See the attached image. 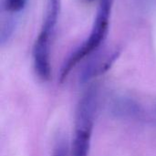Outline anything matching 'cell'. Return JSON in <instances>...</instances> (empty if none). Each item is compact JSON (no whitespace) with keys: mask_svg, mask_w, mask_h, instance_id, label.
<instances>
[{"mask_svg":"<svg viewBox=\"0 0 156 156\" xmlns=\"http://www.w3.org/2000/svg\"><path fill=\"white\" fill-rule=\"evenodd\" d=\"M112 3L113 0H100L97 14L89 37L71 52L60 69L58 77L60 83L66 80L71 70L79 62L97 51L106 39L109 30Z\"/></svg>","mask_w":156,"mask_h":156,"instance_id":"1","label":"cell"},{"mask_svg":"<svg viewBox=\"0 0 156 156\" xmlns=\"http://www.w3.org/2000/svg\"><path fill=\"white\" fill-rule=\"evenodd\" d=\"M98 88L90 86L81 96L75 115V132L70 156H88L98 106Z\"/></svg>","mask_w":156,"mask_h":156,"instance_id":"2","label":"cell"},{"mask_svg":"<svg viewBox=\"0 0 156 156\" xmlns=\"http://www.w3.org/2000/svg\"><path fill=\"white\" fill-rule=\"evenodd\" d=\"M59 10L60 0H48L46 17L33 47L34 69L38 78L43 81L48 80L51 76L50 40L58 22Z\"/></svg>","mask_w":156,"mask_h":156,"instance_id":"3","label":"cell"},{"mask_svg":"<svg viewBox=\"0 0 156 156\" xmlns=\"http://www.w3.org/2000/svg\"><path fill=\"white\" fill-rule=\"evenodd\" d=\"M120 54L121 48H119L107 49L103 52L98 53L83 67L80 74V82L86 83L107 72L119 58Z\"/></svg>","mask_w":156,"mask_h":156,"instance_id":"4","label":"cell"},{"mask_svg":"<svg viewBox=\"0 0 156 156\" xmlns=\"http://www.w3.org/2000/svg\"><path fill=\"white\" fill-rule=\"evenodd\" d=\"M110 112L115 117L125 120L142 121L146 118L144 107L130 96H117L110 104Z\"/></svg>","mask_w":156,"mask_h":156,"instance_id":"5","label":"cell"},{"mask_svg":"<svg viewBox=\"0 0 156 156\" xmlns=\"http://www.w3.org/2000/svg\"><path fill=\"white\" fill-rule=\"evenodd\" d=\"M27 0H3L4 9L10 14H16L23 10Z\"/></svg>","mask_w":156,"mask_h":156,"instance_id":"6","label":"cell"},{"mask_svg":"<svg viewBox=\"0 0 156 156\" xmlns=\"http://www.w3.org/2000/svg\"><path fill=\"white\" fill-rule=\"evenodd\" d=\"M52 156H67V144L65 140L58 139L54 147Z\"/></svg>","mask_w":156,"mask_h":156,"instance_id":"7","label":"cell"},{"mask_svg":"<svg viewBox=\"0 0 156 156\" xmlns=\"http://www.w3.org/2000/svg\"><path fill=\"white\" fill-rule=\"evenodd\" d=\"M87 1H89V2H92L93 0H87Z\"/></svg>","mask_w":156,"mask_h":156,"instance_id":"8","label":"cell"},{"mask_svg":"<svg viewBox=\"0 0 156 156\" xmlns=\"http://www.w3.org/2000/svg\"><path fill=\"white\" fill-rule=\"evenodd\" d=\"M155 111H156V106H155Z\"/></svg>","mask_w":156,"mask_h":156,"instance_id":"9","label":"cell"}]
</instances>
